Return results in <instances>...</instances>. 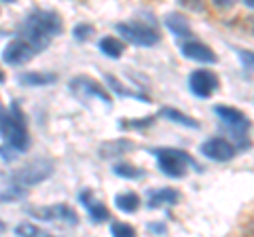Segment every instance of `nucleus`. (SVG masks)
Masks as SVG:
<instances>
[{"mask_svg":"<svg viewBox=\"0 0 254 237\" xmlns=\"http://www.w3.org/2000/svg\"><path fill=\"white\" fill-rule=\"evenodd\" d=\"M23 38L34 47V51H45L58 34H62V19L58 13L34 11L21 26Z\"/></svg>","mask_w":254,"mask_h":237,"instance_id":"obj_1","label":"nucleus"},{"mask_svg":"<svg viewBox=\"0 0 254 237\" xmlns=\"http://www.w3.org/2000/svg\"><path fill=\"white\" fill-rule=\"evenodd\" d=\"M0 131H2L6 144H11L17 153L26 151L30 140H28L26 121H23V115H21L17 104H13L9 110H6V115L2 117V121H0Z\"/></svg>","mask_w":254,"mask_h":237,"instance_id":"obj_2","label":"nucleus"},{"mask_svg":"<svg viewBox=\"0 0 254 237\" xmlns=\"http://www.w3.org/2000/svg\"><path fill=\"white\" fill-rule=\"evenodd\" d=\"M153 155L157 157L159 170L168 178H182L189 168H197L193 157L185 151H178V148H155Z\"/></svg>","mask_w":254,"mask_h":237,"instance_id":"obj_3","label":"nucleus"},{"mask_svg":"<svg viewBox=\"0 0 254 237\" xmlns=\"http://www.w3.org/2000/svg\"><path fill=\"white\" fill-rule=\"evenodd\" d=\"M53 174V163L47 161V159H36L28 163L26 168L17 170L11 176V182L13 186H34L38 182H43Z\"/></svg>","mask_w":254,"mask_h":237,"instance_id":"obj_4","label":"nucleus"},{"mask_svg":"<svg viewBox=\"0 0 254 237\" xmlns=\"http://www.w3.org/2000/svg\"><path fill=\"white\" fill-rule=\"evenodd\" d=\"M117 32L121 34L127 43H131L136 47H153L161 41L153 28H146V26H142V23H119Z\"/></svg>","mask_w":254,"mask_h":237,"instance_id":"obj_5","label":"nucleus"},{"mask_svg":"<svg viewBox=\"0 0 254 237\" xmlns=\"http://www.w3.org/2000/svg\"><path fill=\"white\" fill-rule=\"evenodd\" d=\"M189 89L193 96L205 100L218 89V76L210 70H195L189 76Z\"/></svg>","mask_w":254,"mask_h":237,"instance_id":"obj_6","label":"nucleus"},{"mask_svg":"<svg viewBox=\"0 0 254 237\" xmlns=\"http://www.w3.org/2000/svg\"><path fill=\"white\" fill-rule=\"evenodd\" d=\"M34 47H32L26 38H13V41L4 47L2 51V59L6 61L9 66H23L34 58Z\"/></svg>","mask_w":254,"mask_h":237,"instance_id":"obj_7","label":"nucleus"},{"mask_svg":"<svg viewBox=\"0 0 254 237\" xmlns=\"http://www.w3.org/2000/svg\"><path fill=\"white\" fill-rule=\"evenodd\" d=\"M201 155L212 161H231L235 157V146L225 138H208L201 144Z\"/></svg>","mask_w":254,"mask_h":237,"instance_id":"obj_8","label":"nucleus"},{"mask_svg":"<svg viewBox=\"0 0 254 237\" xmlns=\"http://www.w3.org/2000/svg\"><path fill=\"white\" fill-rule=\"evenodd\" d=\"M32 214H36L38 218L43 220H49V223H53V220H60V223H66V225H76L78 223V216L76 212L72 208H68V205H49V208H41V210H32Z\"/></svg>","mask_w":254,"mask_h":237,"instance_id":"obj_9","label":"nucleus"},{"mask_svg":"<svg viewBox=\"0 0 254 237\" xmlns=\"http://www.w3.org/2000/svg\"><path fill=\"white\" fill-rule=\"evenodd\" d=\"M214 113H216V117L220 118V121L225 125H229L235 133H244L246 129L250 127L248 117H246L242 110L233 108V106H216L214 108Z\"/></svg>","mask_w":254,"mask_h":237,"instance_id":"obj_10","label":"nucleus"},{"mask_svg":"<svg viewBox=\"0 0 254 237\" xmlns=\"http://www.w3.org/2000/svg\"><path fill=\"white\" fill-rule=\"evenodd\" d=\"M180 53L190 61H199V64H214L216 61V53H214L208 45L199 41H189L180 45Z\"/></svg>","mask_w":254,"mask_h":237,"instance_id":"obj_11","label":"nucleus"},{"mask_svg":"<svg viewBox=\"0 0 254 237\" xmlns=\"http://www.w3.org/2000/svg\"><path fill=\"white\" fill-rule=\"evenodd\" d=\"M78 201L83 203V208L87 210V214H89V218L93 220V223H106V220L110 218V212L108 208L102 201H98L95 197L91 195V191H83L81 195H78Z\"/></svg>","mask_w":254,"mask_h":237,"instance_id":"obj_12","label":"nucleus"},{"mask_svg":"<svg viewBox=\"0 0 254 237\" xmlns=\"http://www.w3.org/2000/svg\"><path fill=\"white\" fill-rule=\"evenodd\" d=\"M70 87H72L74 91L83 89V91L87 93V96H95L98 100L104 102V104H110V96H108V93H106L104 89H102V87H100L98 83H95V81H91V78H85V76L72 78V85H70Z\"/></svg>","mask_w":254,"mask_h":237,"instance_id":"obj_13","label":"nucleus"},{"mask_svg":"<svg viewBox=\"0 0 254 237\" xmlns=\"http://www.w3.org/2000/svg\"><path fill=\"white\" fill-rule=\"evenodd\" d=\"M178 199H180L178 191H174V188H161V191L150 193L148 208H165V205H176Z\"/></svg>","mask_w":254,"mask_h":237,"instance_id":"obj_14","label":"nucleus"},{"mask_svg":"<svg viewBox=\"0 0 254 237\" xmlns=\"http://www.w3.org/2000/svg\"><path fill=\"white\" fill-rule=\"evenodd\" d=\"M115 205L123 212V214H133V212H138V208H140V195L133 193V191L119 193L115 197Z\"/></svg>","mask_w":254,"mask_h":237,"instance_id":"obj_15","label":"nucleus"},{"mask_svg":"<svg viewBox=\"0 0 254 237\" xmlns=\"http://www.w3.org/2000/svg\"><path fill=\"white\" fill-rule=\"evenodd\" d=\"M98 49L102 51V55H106V58L119 59V58L123 55V51H125V45L119 41V38H115V36H104V38L100 41Z\"/></svg>","mask_w":254,"mask_h":237,"instance_id":"obj_16","label":"nucleus"},{"mask_svg":"<svg viewBox=\"0 0 254 237\" xmlns=\"http://www.w3.org/2000/svg\"><path fill=\"white\" fill-rule=\"evenodd\" d=\"M159 115L165 117V118H168V121H172V123L185 125V127H193V129L199 127V123H197L195 118L187 117L185 113H180V110H176V108H161V113H159Z\"/></svg>","mask_w":254,"mask_h":237,"instance_id":"obj_17","label":"nucleus"},{"mask_svg":"<svg viewBox=\"0 0 254 237\" xmlns=\"http://www.w3.org/2000/svg\"><path fill=\"white\" fill-rule=\"evenodd\" d=\"M55 74L51 72H28V74H21L19 81L23 85H30V87H41V85H51L55 83Z\"/></svg>","mask_w":254,"mask_h":237,"instance_id":"obj_18","label":"nucleus"},{"mask_svg":"<svg viewBox=\"0 0 254 237\" xmlns=\"http://www.w3.org/2000/svg\"><path fill=\"white\" fill-rule=\"evenodd\" d=\"M165 26H168L176 36H189L190 34V26H189L187 17H182V15H176V13L168 15V19H165Z\"/></svg>","mask_w":254,"mask_h":237,"instance_id":"obj_19","label":"nucleus"},{"mask_svg":"<svg viewBox=\"0 0 254 237\" xmlns=\"http://www.w3.org/2000/svg\"><path fill=\"white\" fill-rule=\"evenodd\" d=\"M106 81H108V87H113V89L119 93V96H127V98H136V100H140V102H148V98L146 96H142V93H138V91H131V89H125V87L117 81L115 76H106Z\"/></svg>","mask_w":254,"mask_h":237,"instance_id":"obj_20","label":"nucleus"},{"mask_svg":"<svg viewBox=\"0 0 254 237\" xmlns=\"http://www.w3.org/2000/svg\"><path fill=\"white\" fill-rule=\"evenodd\" d=\"M113 170H115L117 176L127 178V180H136V178L144 176V172L138 170V168H133V165H129V163H119V165H115Z\"/></svg>","mask_w":254,"mask_h":237,"instance_id":"obj_21","label":"nucleus"},{"mask_svg":"<svg viewBox=\"0 0 254 237\" xmlns=\"http://www.w3.org/2000/svg\"><path fill=\"white\" fill-rule=\"evenodd\" d=\"M15 235H28V237H41V235H47L41 227H36V225H32V223H21L15 227Z\"/></svg>","mask_w":254,"mask_h":237,"instance_id":"obj_22","label":"nucleus"},{"mask_svg":"<svg viewBox=\"0 0 254 237\" xmlns=\"http://www.w3.org/2000/svg\"><path fill=\"white\" fill-rule=\"evenodd\" d=\"M110 233L115 237H133L136 235V229L127 223H113L110 225Z\"/></svg>","mask_w":254,"mask_h":237,"instance_id":"obj_23","label":"nucleus"},{"mask_svg":"<svg viewBox=\"0 0 254 237\" xmlns=\"http://www.w3.org/2000/svg\"><path fill=\"white\" fill-rule=\"evenodd\" d=\"M237 58H240V61H242V64L248 68V70H254V51L237 49Z\"/></svg>","mask_w":254,"mask_h":237,"instance_id":"obj_24","label":"nucleus"},{"mask_svg":"<svg viewBox=\"0 0 254 237\" xmlns=\"http://www.w3.org/2000/svg\"><path fill=\"white\" fill-rule=\"evenodd\" d=\"M91 32H93V28L89 26V23H81V26L74 28V38H78V41H85V38H89Z\"/></svg>","mask_w":254,"mask_h":237,"instance_id":"obj_25","label":"nucleus"},{"mask_svg":"<svg viewBox=\"0 0 254 237\" xmlns=\"http://www.w3.org/2000/svg\"><path fill=\"white\" fill-rule=\"evenodd\" d=\"M214 2L220 4V6H231V4L235 2V0H214Z\"/></svg>","mask_w":254,"mask_h":237,"instance_id":"obj_26","label":"nucleus"},{"mask_svg":"<svg viewBox=\"0 0 254 237\" xmlns=\"http://www.w3.org/2000/svg\"><path fill=\"white\" fill-rule=\"evenodd\" d=\"M242 2L248 6V9H254V0H242Z\"/></svg>","mask_w":254,"mask_h":237,"instance_id":"obj_27","label":"nucleus"},{"mask_svg":"<svg viewBox=\"0 0 254 237\" xmlns=\"http://www.w3.org/2000/svg\"><path fill=\"white\" fill-rule=\"evenodd\" d=\"M4 81V72H2V70H0V83H2Z\"/></svg>","mask_w":254,"mask_h":237,"instance_id":"obj_28","label":"nucleus"},{"mask_svg":"<svg viewBox=\"0 0 254 237\" xmlns=\"http://www.w3.org/2000/svg\"><path fill=\"white\" fill-rule=\"evenodd\" d=\"M4 2H15V0H4Z\"/></svg>","mask_w":254,"mask_h":237,"instance_id":"obj_29","label":"nucleus"}]
</instances>
